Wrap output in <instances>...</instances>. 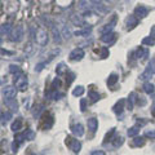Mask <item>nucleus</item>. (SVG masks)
I'll list each match as a JSON object with an SVG mask.
<instances>
[{"instance_id":"f257e3e1","label":"nucleus","mask_w":155,"mask_h":155,"mask_svg":"<svg viewBox=\"0 0 155 155\" xmlns=\"http://www.w3.org/2000/svg\"><path fill=\"white\" fill-rule=\"evenodd\" d=\"M34 39H35V41L39 45L45 47L48 44V41H49V35H48V32L44 30V28H38Z\"/></svg>"},{"instance_id":"f03ea898","label":"nucleus","mask_w":155,"mask_h":155,"mask_svg":"<svg viewBox=\"0 0 155 155\" xmlns=\"http://www.w3.org/2000/svg\"><path fill=\"white\" fill-rule=\"evenodd\" d=\"M14 84H16V87L19 89V91H26L27 89V78L21 72V74H18V75H14Z\"/></svg>"},{"instance_id":"7ed1b4c3","label":"nucleus","mask_w":155,"mask_h":155,"mask_svg":"<svg viewBox=\"0 0 155 155\" xmlns=\"http://www.w3.org/2000/svg\"><path fill=\"white\" fill-rule=\"evenodd\" d=\"M3 96L5 101L9 100H16V96H17V87H13V85H7L3 88Z\"/></svg>"},{"instance_id":"20e7f679","label":"nucleus","mask_w":155,"mask_h":155,"mask_svg":"<svg viewBox=\"0 0 155 155\" xmlns=\"http://www.w3.org/2000/svg\"><path fill=\"white\" fill-rule=\"evenodd\" d=\"M25 36V31H23V27L22 26H16L13 28V31L11 34V40L14 43H19Z\"/></svg>"},{"instance_id":"39448f33","label":"nucleus","mask_w":155,"mask_h":155,"mask_svg":"<svg viewBox=\"0 0 155 155\" xmlns=\"http://www.w3.org/2000/svg\"><path fill=\"white\" fill-rule=\"evenodd\" d=\"M65 143H66L67 146H69L75 154L79 153V151H80V149H81V143H80L79 140H74V138H71L70 136H67V137H66Z\"/></svg>"},{"instance_id":"423d86ee","label":"nucleus","mask_w":155,"mask_h":155,"mask_svg":"<svg viewBox=\"0 0 155 155\" xmlns=\"http://www.w3.org/2000/svg\"><path fill=\"white\" fill-rule=\"evenodd\" d=\"M78 8H79L83 13H85V12H89V11H94V4L92 0H80L79 4H78Z\"/></svg>"},{"instance_id":"0eeeda50","label":"nucleus","mask_w":155,"mask_h":155,"mask_svg":"<svg viewBox=\"0 0 155 155\" xmlns=\"http://www.w3.org/2000/svg\"><path fill=\"white\" fill-rule=\"evenodd\" d=\"M83 57H84V51L81 48H75L70 53V58L72 61H80L83 60Z\"/></svg>"},{"instance_id":"6e6552de","label":"nucleus","mask_w":155,"mask_h":155,"mask_svg":"<svg viewBox=\"0 0 155 155\" xmlns=\"http://www.w3.org/2000/svg\"><path fill=\"white\" fill-rule=\"evenodd\" d=\"M115 23H116V17H114V18H113V21L109 22V23H106V25H104L102 27L100 28L101 35H105V34L113 32V28H114V26H115Z\"/></svg>"},{"instance_id":"1a4fd4ad","label":"nucleus","mask_w":155,"mask_h":155,"mask_svg":"<svg viewBox=\"0 0 155 155\" xmlns=\"http://www.w3.org/2000/svg\"><path fill=\"white\" fill-rule=\"evenodd\" d=\"M147 13H149V9L145 5H138L134 9V16L137 18H145L147 16Z\"/></svg>"},{"instance_id":"9d476101","label":"nucleus","mask_w":155,"mask_h":155,"mask_svg":"<svg viewBox=\"0 0 155 155\" xmlns=\"http://www.w3.org/2000/svg\"><path fill=\"white\" fill-rule=\"evenodd\" d=\"M51 30H52V34H53V39H54L56 43H61L62 41V32L60 31V28H58L56 25H51Z\"/></svg>"},{"instance_id":"9b49d317","label":"nucleus","mask_w":155,"mask_h":155,"mask_svg":"<svg viewBox=\"0 0 155 155\" xmlns=\"http://www.w3.org/2000/svg\"><path fill=\"white\" fill-rule=\"evenodd\" d=\"M71 132L74 133L76 137H81L84 134V127L81 124H74L71 125Z\"/></svg>"},{"instance_id":"f8f14e48","label":"nucleus","mask_w":155,"mask_h":155,"mask_svg":"<svg viewBox=\"0 0 155 155\" xmlns=\"http://www.w3.org/2000/svg\"><path fill=\"white\" fill-rule=\"evenodd\" d=\"M137 23H138V19L136 16H129V17H127V19H125V25H127L128 30L133 28L134 26H137Z\"/></svg>"},{"instance_id":"ddd939ff","label":"nucleus","mask_w":155,"mask_h":155,"mask_svg":"<svg viewBox=\"0 0 155 155\" xmlns=\"http://www.w3.org/2000/svg\"><path fill=\"white\" fill-rule=\"evenodd\" d=\"M71 21L74 25L76 26H85V18L81 17V16H76V14H74V16H71Z\"/></svg>"},{"instance_id":"4468645a","label":"nucleus","mask_w":155,"mask_h":155,"mask_svg":"<svg viewBox=\"0 0 155 155\" xmlns=\"http://www.w3.org/2000/svg\"><path fill=\"white\" fill-rule=\"evenodd\" d=\"M124 104H125V100H119L118 102L115 104V106H114V113L118 114V115L122 114L123 109H124Z\"/></svg>"},{"instance_id":"2eb2a0df","label":"nucleus","mask_w":155,"mask_h":155,"mask_svg":"<svg viewBox=\"0 0 155 155\" xmlns=\"http://www.w3.org/2000/svg\"><path fill=\"white\" fill-rule=\"evenodd\" d=\"M88 128L91 129V132H96L97 128H98V120H97L96 118H91L88 119Z\"/></svg>"},{"instance_id":"dca6fc26","label":"nucleus","mask_w":155,"mask_h":155,"mask_svg":"<svg viewBox=\"0 0 155 155\" xmlns=\"http://www.w3.org/2000/svg\"><path fill=\"white\" fill-rule=\"evenodd\" d=\"M115 40V32H109V34H105V35L101 36V41L104 43H113Z\"/></svg>"},{"instance_id":"f3484780","label":"nucleus","mask_w":155,"mask_h":155,"mask_svg":"<svg viewBox=\"0 0 155 155\" xmlns=\"http://www.w3.org/2000/svg\"><path fill=\"white\" fill-rule=\"evenodd\" d=\"M12 31H13V28L11 26V23H3L2 25V36L11 35Z\"/></svg>"},{"instance_id":"a211bd4d","label":"nucleus","mask_w":155,"mask_h":155,"mask_svg":"<svg viewBox=\"0 0 155 155\" xmlns=\"http://www.w3.org/2000/svg\"><path fill=\"white\" fill-rule=\"evenodd\" d=\"M91 31H92V27L91 26L89 27H84L83 30H76L74 32V35L75 36H88L89 34H91Z\"/></svg>"},{"instance_id":"6ab92c4d","label":"nucleus","mask_w":155,"mask_h":155,"mask_svg":"<svg viewBox=\"0 0 155 155\" xmlns=\"http://www.w3.org/2000/svg\"><path fill=\"white\" fill-rule=\"evenodd\" d=\"M137 98H138V96L134 92L129 93V97H128V109H129V110L133 109V105H134L136 101H137Z\"/></svg>"},{"instance_id":"aec40b11","label":"nucleus","mask_w":155,"mask_h":155,"mask_svg":"<svg viewBox=\"0 0 155 155\" xmlns=\"http://www.w3.org/2000/svg\"><path fill=\"white\" fill-rule=\"evenodd\" d=\"M149 56V49H143V48H141L140 47L138 49H137V52H136V57L137 58H146Z\"/></svg>"},{"instance_id":"412c9836","label":"nucleus","mask_w":155,"mask_h":155,"mask_svg":"<svg viewBox=\"0 0 155 155\" xmlns=\"http://www.w3.org/2000/svg\"><path fill=\"white\" fill-rule=\"evenodd\" d=\"M12 119V113H2V125H7V123Z\"/></svg>"},{"instance_id":"4be33fe9","label":"nucleus","mask_w":155,"mask_h":155,"mask_svg":"<svg viewBox=\"0 0 155 155\" xmlns=\"http://www.w3.org/2000/svg\"><path fill=\"white\" fill-rule=\"evenodd\" d=\"M21 128H22V120L21 119H16V122H13L11 129L13 130V132H18Z\"/></svg>"},{"instance_id":"5701e85b","label":"nucleus","mask_w":155,"mask_h":155,"mask_svg":"<svg viewBox=\"0 0 155 155\" xmlns=\"http://www.w3.org/2000/svg\"><path fill=\"white\" fill-rule=\"evenodd\" d=\"M154 89H155V87H154L153 83H150V81H146V83L143 84V91L146 92L147 94H151L154 92Z\"/></svg>"},{"instance_id":"b1692460","label":"nucleus","mask_w":155,"mask_h":155,"mask_svg":"<svg viewBox=\"0 0 155 155\" xmlns=\"http://www.w3.org/2000/svg\"><path fill=\"white\" fill-rule=\"evenodd\" d=\"M145 145V137H134L132 141V146H143Z\"/></svg>"},{"instance_id":"393cba45","label":"nucleus","mask_w":155,"mask_h":155,"mask_svg":"<svg viewBox=\"0 0 155 155\" xmlns=\"http://www.w3.org/2000/svg\"><path fill=\"white\" fill-rule=\"evenodd\" d=\"M26 140V134H25V132H22V133H17L16 134V137H14V141H16L18 145H21L23 141Z\"/></svg>"},{"instance_id":"a878e982","label":"nucleus","mask_w":155,"mask_h":155,"mask_svg":"<svg viewBox=\"0 0 155 155\" xmlns=\"http://www.w3.org/2000/svg\"><path fill=\"white\" fill-rule=\"evenodd\" d=\"M138 132H140V128L137 127V125H134V127L128 129V136H129V137H137Z\"/></svg>"},{"instance_id":"bb28decb","label":"nucleus","mask_w":155,"mask_h":155,"mask_svg":"<svg viewBox=\"0 0 155 155\" xmlns=\"http://www.w3.org/2000/svg\"><path fill=\"white\" fill-rule=\"evenodd\" d=\"M9 72L13 75H18V74H21V69H19V66L18 65H11L9 66Z\"/></svg>"},{"instance_id":"cd10ccee","label":"nucleus","mask_w":155,"mask_h":155,"mask_svg":"<svg viewBox=\"0 0 155 155\" xmlns=\"http://www.w3.org/2000/svg\"><path fill=\"white\" fill-rule=\"evenodd\" d=\"M61 30H62V36H64L65 39H70L71 38V32L65 25H61Z\"/></svg>"},{"instance_id":"c85d7f7f","label":"nucleus","mask_w":155,"mask_h":155,"mask_svg":"<svg viewBox=\"0 0 155 155\" xmlns=\"http://www.w3.org/2000/svg\"><path fill=\"white\" fill-rule=\"evenodd\" d=\"M142 44L143 45H154L155 44V39L151 38V36H147V38H143L142 39Z\"/></svg>"},{"instance_id":"c756f323","label":"nucleus","mask_w":155,"mask_h":155,"mask_svg":"<svg viewBox=\"0 0 155 155\" xmlns=\"http://www.w3.org/2000/svg\"><path fill=\"white\" fill-rule=\"evenodd\" d=\"M146 70L150 71L151 74L154 75L155 74V58H153V60H150V62L147 64V67H146Z\"/></svg>"},{"instance_id":"7c9ffc66","label":"nucleus","mask_w":155,"mask_h":155,"mask_svg":"<svg viewBox=\"0 0 155 155\" xmlns=\"http://www.w3.org/2000/svg\"><path fill=\"white\" fill-rule=\"evenodd\" d=\"M5 102V105L7 106H9L13 111H16L17 110V107H18V105H17V102H16V100H9V101H4Z\"/></svg>"},{"instance_id":"2f4dec72","label":"nucleus","mask_w":155,"mask_h":155,"mask_svg":"<svg viewBox=\"0 0 155 155\" xmlns=\"http://www.w3.org/2000/svg\"><path fill=\"white\" fill-rule=\"evenodd\" d=\"M150 78H153V74H151V72H150V71H147V70H145V71L142 72V74L140 75V79H141V80H143V81L149 80Z\"/></svg>"},{"instance_id":"473e14b6","label":"nucleus","mask_w":155,"mask_h":155,"mask_svg":"<svg viewBox=\"0 0 155 155\" xmlns=\"http://www.w3.org/2000/svg\"><path fill=\"white\" fill-rule=\"evenodd\" d=\"M84 93V87H81V85H78L76 88L72 91V94H74L75 97H78V96H81Z\"/></svg>"},{"instance_id":"72a5a7b5","label":"nucleus","mask_w":155,"mask_h":155,"mask_svg":"<svg viewBox=\"0 0 155 155\" xmlns=\"http://www.w3.org/2000/svg\"><path fill=\"white\" fill-rule=\"evenodd\" d=\"M88 96H89V98L92 100V102H96L97 100H100V94L97 93V92H94V91H89Z\"/></svg>"},{"instance_id":"f704fd0d","label":"nucleus","mask_w":155,"mask_h":155,"mask_svg":"<svg viewBox=\"0 0 155 155\" xmlns=\"http://www.w3.org/2000/svg\"><path fill=\"white\" fill-rule=\"evenodd\" d=\"M116 81H118V75H116V74H111L109 76V79H107V84L111 87V85H114Z\"/></svg>"},{"instance_id":"c9c22d12","label":"nucleus","mask_w":155,"mask_h":155,"mask_svg":"<svg viewBox=\"0 0 155 155\" xmlns=\"http://www.w3.org/2000/svg\"><path fill=\"white\" fill-rule=\"evenodd\" d=\"M113 145H114L115 147H119V146H122V145H123V137H120V136L118 137V136H116V137L113 140Z\"/></svg>"},{"instance_id":"e433bc0d","label":"nucleus","mask_w":155,"mask_h":155,"mask_svg":"<svg viewBox=\"0 0 155 155\" xmlns=\"http://www.w3.org/2000/svg\"><path fill=\"white\" fill-rule=\"evenodd\" d=\"M56 71H57V74L58 75H62L64 72L66 71V66H65V64H60L57 66V69H56Z\"/></svg>"},{"instance_id":"4c0bfd02","label":"nucleus","mask_w":155,"mask_h":155,"mask_svg":"<svg viewBox=\"0 0 155 155\" xmlns=\"http://www.w3.org/2000/svg\"><path fill=\"white\" fill-rule=\"evenodd\" d=\"M145 137H147V138H151V140H155V130L153 129H147V130H145Z\"/></svg>"},{"instance_id":"58836bf2","label":"nucleus","mask_w":155,"mask_h":155,"mask_svg":"<svg viewBox=\"0 0 155 155\" xmlns=\"http://www.w3.org/2000/svg\"><path fill=\"white\" fill-rule=\"evenodd\" d=\"M115 133V128H113L110 130V133H107L106 134V137H105V141H104V143H107V141H113V140H111V137H113V134Z\"/></svg>"},{"instance_id":"ea45409f","label":"nucleus","mask_w":155,"mask_h":155,"mask_svg":"<svg viewBox=\"0 0 155 155\" xmlns=\"http://www.w3.org/2000/svg\"><path fill=\"white\" fill-rule=\"evenodd\" d=\"M25 134H26V140H28V141H31V140H34V137H35V133L32 132V130H26L25 132Z\"/></svg>"},{"instance_id":"a19ab883","label":"nucleus","mask_w":155,"mask_h":155,"mask_svg":"<svg viewBox=\"0 0 155 155\" xmlns=\"http://www.w3.org/2000/svg\"><path fill=\"white\" fill-rule=\"evenodd\" d=\"M60 84H61V81H60V79L58 78H56L54 80H53V83H52V89H54V91H57V88L60 87Z\"/></svg>"},{"instance_id":"79ce46f5","label":"nucleus","mask_w":155,"mask_h":155,"mask_svg":"<svg viewBox=\"0 0 155 155\" xmlns=\"http://www.w3.org/2000/svg\"><path fill=\"white\" fill-rule=\"evenodd\" d=\"M32 51H34V47H32V44L30 43V44H27V47L25 48V53H26V56H30L31 53H32Z\"/></svg>"},{"instance_id":"37998d69","label":"nucleus","mask_w":155,"mask_h":155,"mask_svg":"<svg viewBox=\"0 0 155 155\" xmlns=\"http://www.w3.org/2000/svg\"><path fill=\"white\" fill-rule=\"evenodd\" d=\"M106 57H109V49L106 47H104L101 49V58H106Z\"/></svg>"},{"instance_id":"c03bdc74","label":"nucleus","mask_w":155,"mask_h":155,"mask_svg":"<svg viewBox=\"0 0 155 155\" xmlns=\"http://www.w3.org/2000/svg\"><path fill=\"white\" fill-rule=\"evenodd\" d=\"M47 65V62H43V64H39V65H36L35 66V71L36 72H40L43 69H44V66Z\"/></svg>"},{"instance_id":"a18cd8bd","label":"nucleus","mask_w":155,"mask_h":155,"mask_svg":"<svg viewBox=\"0 0 155 155\" xmlns=\"http://www.w3.org/2000/svg\"><path fill=\"white\" fill-rule=\"evenodd\" d=\"M80 109H81V111L87 110V100L85 98H81V101H80Z\"/></svg>"},{"instance_id":"49530a36","label":"nucleus","mask_w":155,"mask_h":155,"mask_svg":"<svg viewBox=\"0 0 155 155\" xmlns=\"http://www.w3.org/2000/svg\"><path fill=\"white\" fill-rule=\"evenodd\" d=\"M18 146H19V145H18V143H17L16 141H14V142L12 143V149H13V151H14V153H16V151H17V149H18Z\"/></svg>"},{"instance_id":"de8ad7c7","label":"nucleus","mask_w":155,"mask_h":155,"mask_svg":"<svg viewBox=\"0 0 155 155\" xmlns=\"http://www.w3.org/2000/svg\"><path fill=\"white\" fill-rule=\"evenodd\" d=\"M91 155H105V153H104V151H101V150H97V151H93Z\"/></svg>"},{"instance_id":"09e8293b","label":"nucleus","mask_w":155,"mask_h":155,"mask_svg":"<svg viewBox=\"0 0 155 155\" xmlns=\"http://www.w3.org/2000/svg\"><path fill=\"white\" fill-rule=\"evenodd\" d=\"M150 36L155 39V26H153V27H151V31H150Z\"/></svg>"},{"instance_id":"8fccbe9b","label":"nucleus","mask_w":155,"mask_h":155,"mask_svg":"<svg viewBox=\"0 0 155 155\" xmlns=\"http://www.w3.org/2000/svg\"><path fill=\"white\" fill-rule=\"evenodd\" d=\"M151 113H153V115L155 116V104H154V106H153V110H151Z\"/></svg>"}]
</instances>
